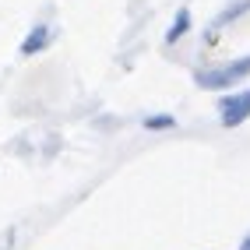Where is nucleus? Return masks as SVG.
<instances>
[{"instance_id": "obj_3", "label": "nucleus", "mask_w": 250, "mask_h": 250, "mask_svg": "<svg viewBox=\"0 0 250 250\" xmlns=\"http://www.w3.org/2000/svg\"><path fill=\"white\" fill-rule=\"evenodd\" d=\"M46 46H49V25H46V21H39V25H36V28H32L28 36L21 39V53H25V57H32V53H39V49H46Z\"/></svg>"}, {"instance_id": "obj_1", "label": "nucleus", "mask_w": 250, "mask_h": 250, "mask_svg": "<svg viewBox=\"0 0 250 250\" xmlns=\"http://www.w3.org/2000/svg\"><path fill=\"white\" fill-rule=\"evenodd\" d=\"M243 74H250V57L232 60L229 67H222V71H197L194 81H197L201 88H229L232 81H240Z\"/></svg>"}, {"instance_id": "obj_7", "label": "nucleus", "mask_w": 250, "mask_h": 250, "mask_svg": "<svg viewBox=\"0 0 250 250\" xmlns=\"http://www.w3.org/2000/svg\"><path fill=\"white\" fill-rule=\"evenodd\" d=\"M240 250H250V232L243 236V243H240Z\"/></svg>"}, {"instance_id": "obj_4", "label": "nucleus", "mask_w": 250, "mask_h": 250, "mask_svg": "<svg viewBox=\"0 0 250 250\" xmlns=\"http://www.w3.org/2000/svg\"><path fill=\"white\" fill-rule=\"evenodd\" d=\"M243 11H250V0H236L232 7H226L219 18H215V28H219V25H229V21H236V14H243Z\"/></svg>"}, {"instance_id": "obj_2", "label": "nucleus", "mask_w": 250, "mask_h": 250, "mask_svg": "<svg viewBox=\"0 0 250 250\" xmlns=\"http://www.w3.org/2000/svg\"><path fill=\"white\" fill-rule=\"evenodd\" d=\"M219 113H222V127H240L247 116H250V88L247 92H236V95H226L219 99Z\"/></svg>"}, {"instance_id": "obj_5", "label": "nucleus", "mask_w": 250, "mask_h": 250, "mask_svg": "<svg viewBox=\"0 0 250 250\" xmlns=\"http://www.w3.org/2000/svg\"><path fill=\"white\" fill-rule=\"evenodd\" d=\"M190 28V11L187 7H180V14H176V25L169 28V36H166V39H169V42H176L180 36H183V32H187Z\"/></svg>"}, {"instance_id": "obj_6", "label": "nucleus", "mask_w": 250, "mask_h": 250, "mask_svg": "<svg viewBox=\"0 0 250 250\" xmlns=\"http://www.w3.org/2000/svg\"><path fill=\"white\" fill-rule=\"evenodd\" d=\"M145 127L148 130H162V127H176V120H173V116H148V120H145Z\"/></svg>"}]
</instances>
